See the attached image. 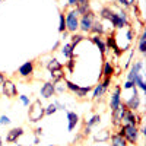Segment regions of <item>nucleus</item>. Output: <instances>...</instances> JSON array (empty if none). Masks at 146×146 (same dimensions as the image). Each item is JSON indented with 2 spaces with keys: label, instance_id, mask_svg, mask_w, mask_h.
<instances>
[{
  "label": "nucleus",
  "instance_id": "1",
  "mask_svg": "<svg viewBox=\"0 0 146 146\" xmlns=\"http://www.w3.org/2000/svg\"><path fill=\"white\" fill-rule=\"evenodd\" d=\"M100 15L102 19L105 21H110L111 22V25L117 29H121L124 27H129L130 22H129V16L124 10H113L111 6H105L100 10Z\"/></svg>",
  "mask_w": 146,
  "mask_h": 146
},
{
  "label": "nucleus",
  "instance_id": "2",
  "mask_svg": "<svg viewBox=\"0 0 146 146\" xmlns=\"http://www.w3.org/2000/svg\"><path fill=\"white\" fill-rule=\"evenodd\" d=\"M120 135L126 139V142L129 145L136 146L137 140H139V126L136 124H121L120 126Z\"/></svg>",
  "mask_w": 146,
  "mask_h": 146
},
{
  "label": "nucleus",
  "instance_id": "3",
  "mask_svg": "<svg viewBox=\"0 0 146 146\" xmlns=\"http://www.w3.org/2000/svg\"><path fill=\"white\" fill-rule=\"evenodd\" d=\"M28 107H29L28 108V118H29L31 123H38L40 120H42L45 113H44V107H42L40 100H35Z\"/></svg>",
  "mask_w": 146,
  "mask_h": 146
},
{
  "label": "nucleus",
  "instance_id": "4",
  "mask_svg": "<svg viewBox=\"0 0 146 146\" xmlns=\"http://www.w3.org/2000/svg\"><path fill=\"white\" fill-rule=\"evenodd\" d=\"M79 13L76 9H72L69 13L64 16L66 18V31L70 34H76V31L79 29Z\"/></svg>",
  "mask_w": 146,
  "mask_h": 146
},
{
  "label": "nucleus",
  "instance_id": "5",
  "mask_svg": "<svg viewBox=\"0 0 146 146\" xmlns=\"http://www.w3.org/2000/svg\"><path fill=\"white\" fill-rule=\"evenodd\" d=\"M95 19H96V16H95V13L92 10L88 12V13H85V15H82L80 19H79V29L82 32H89L92 25H94V22H95Z\"/></svg>",
  "mask_w": 146,
  "mask_h": 146
},
{
  "label": "nucleus",
  "instance_id": "6",
  "mask_svg": "<svg viewBox=\"0 0 146 146\" xmlns=\"http://www.w3.org/2000/svg\"><path fill=\"white\" fill-rule=\"evenodd\" d=\"M131 91H133V95L124 102V105L127 107V110H131V111H137V110L140 108V96H139V94H137L136 86H133Z\"/></svg>",
  "mask_w": 146,
  "mask_h": 146
},
{
  "label": "nucleus",
  "instance_id": "7",
  "mask_svg": "<svg viewBox=\"0 0 146 146\" xmlns=\"http://www.w3.org/2000/svg\"><path fill=\"white\" fill-rule=\"evenodd\" d=\"M2 92H3L5 96H7V98H15V96L18 95V88L12 80L5 79L3 83H2Z\"/></svg>",
  "mask_w": 146,
  "mask_h": 146
},
{
  "label": "nucleus",
  "instance_id": "8",
  "mask_svg": "<svg viewBox=\"0 0 146 146\" xmlns=\"http://www.w3.org/2000/svg\"><path fill=\"white\" fill-rule=\"evenodd\" d=\"M142 123V117L136 114V111H131V110H126V113L121 120V124H136L139 126Z\"/></svg>",
  "mask_w": 146,
  "mask_h": 146
},
{
  "label": "nucleus",
  "instance_id": "9",
  "mask_svg": "<svg viewBox=\"0 0 146 146\" xmlns=\"http://www.w3.org/2000/svg\"><path fill=\"white\" fill-rule=\"evenodd\" d=\"M126 110H127V107L124 105V102H121L114 111H111V115H113V124L115 126V127H120L121 126V120H123V115H124V113H126Z\"/></svg>",
  "mask_w": 146,
  "mask_h": 146
},
{
  "label": "nucleus",
  "instance_id": "10",
  "mask_svg": "<svg viewBox=\"0 0 146 146\" xmlns=\"http://www.w3.org/2000/svg\"><path fill=\"white\" fill-rule=\"evenodd\" d=\"M121 102H123L121 101V88L118 86V85H115L114 92L111 94V100H110V108H111V111H114Z\"/></svg>",
  "mask_w": 146,
  "mask_h": 146
},
{
  "label": "nucleus",
  "instance_id": "11",
  "mask_svg": "<svg viewBox=\"0 0 146 146\" xmlns=\"http://www.w3.org/2000/svg\"><path fill=\"white\" fill-rule=\"evenodd\" d=\"M34 69H35V63L34 62H25L18 69V73H19V76H22V78H29V76H32Z\"/></svg>",
  "mask_w": 146,
  "mask_h": 146
},
{
  "label": "nucleus",
  "instance_id": "12",
  "mask_svg": "<svg viewBox=\"0 0 146 146\" xmlns=\"http://www.w3.org/2000/svg\"><path fill=\"white\" fill-rule=\"evenodd\" d=\"M54 94H56L54 92V83L53 82H44L41 89H40V95L45 100H50Z\"/></svg>",
  "mask_w": 146,
  "mask_h": 146
},
{
  "label": "nucleus",
  "instance_id": "13",
  "mask_svg": "<svg viewBox=\"0 0 146 146\" xmlns=\"http://www.w3.org/2000/svg\"><path fill=\"white\" fill-rule=\"evenodd\" d=\"M23 135V129L22 127H15V129H12L7 131V135H6V142L7 143H15L18 142V139Z\"/></svg>",
  "mask_w": 146,
  "mask_h": 146
},
{
  "label": "nucleus",
  "instance_id": "14",
  "mask_svg": "<svg viewBox=\"0 0 146 146\" xmlns=\"http://www.w3.org/2000/svg\"><path fill=\"white\" fill-rule=\"evenodd\" d=\"M143 70V62H136L135 64H133L127 73V80H131V82H135L136 76L139 75V73H142Z\"/></svg>",
  "mask_w": 146,
  "mask_h": 146
},
{
  "label": "nucleus",
  "instance_id": "15",
  "mask_svg": "<svg viewBox=\"0 0 146 146\" xmlns=\"http://www.w3.org/2000/svg\"><path fill=\"white\" fill-rule=\"evenodd\" d=\"M79 124V115L73 111H67V130L73 131Z\"/></svg>",
  "mask_w": 146,
  "mask_h": 146
},
{
  "label": "nucleus",
  "instance_id": "16",
  "mask_svg": "<svg viewBox=\"0 0 146 146\" xmlns=\"http://www.w3.org/2000/svg\"><path fill=\"white\" fill-rule=\"evenodd\" d=\"M91 41L98 47V50L101 51V56H105V53H107V45H105V41L101 38L100 35H92L91 36Z\"/></svg>",
  "mask_w": 146,
  "mask_h": 146
},
{
  "label": "nucleus",
  "instance_id": "17",
  "mask_svg": "<svg viewBox=\"0 0 146 146\" xmlns=\"http://www.w3.org/2000/svg\"><path fill=\"white\" fill-rule=\"evenodd\" d=\"M76 10L78 13L82 16L85 13H88V12H91V5H89V0H78L76 3Z\"/></svg>",
  "mask_w": 146,
  "mask_h": 146
},
{
  "label": "nucleus",
  "instance_id": "18",
  "mask_svg": "<svg viewBox=\"0 0 146 146\" xmlns=\"http://www.w3.org/2000/svg\"><path fill=\"white\" fill-rule=\"evenodd\" d=\"M105 45H107V47H110V48H113L115 54H121V50L118 48V45H117V42H115V35H114L113 32L107 36V40H105Z\"/></svg>",
  "mask_w": 146,
  "mask_h": 146
},
{
  "label": "nucleus",
  "instance_id": "19",
  "mask_svg": "<svg viewBox=\"0 0 146 146\" xmlns=\"http://www.w3.org/2000/svg\"><path fill=\"white\" fill-rule=\"evenodd\" d=\"M94 91V95H92V98L95 100V101H98V100H101L102 98V96H104V94L107 92V88L104 86V85L100 82L98 85H96V86L92 89Z\"/></svg>",
  "mask_w": 146,
  "mask_h": 146
},
{
  "label": "nucleus",
  "instance_id": "20",
  "mask_svg": "<svg viewBox=\"0 0 146 146\" xmlns=\"http://www.w3.org/2000/svg\"><path fill=\"white\" fill-rule=\"evenodd\" d=\"M110 137H111V146H129L126 139L121 136L120 133H115V135L110 136Z\"/></svg>",
  "mask_w": 146,
  "mask_h": 146
},
{
  "label": "nucleus",
  "instance_id": "21",
  "mask_svg": "<svg viewBox=\"0 0 146 146\" xmlns=\"http://www.w3.org/2000/svg\"><path fill=\"white\" fill-rule=\"evenodd\" d=\"M89 32H92L94 35H100V36H101V35L105 32V28H104V25H102V22H100V21L95 19V22H94V25H92V28H91Z\"/></svg>",
  "mask_w": 146,
  "mask_h": 146
},
{
  "label": "nucleus",
  "instance_id": "22",
  "mask_svg": "<svg viewBox=\"0 0 146 146\" xmlns=\"http://www.w3.org/2000/svg\"><path fill=\"white\" fill-rule=\"evenodd\" d=\"M110 131L108 130H100V131H96L95 135H94V140L95 142H107L110 139Z\"/></svg>",
  "mask_w": 146,
  "mask_h": 146
},
{
  "label": "nucleus",
  "instance_id": "23",
  "mask_svg": "<svg viewBox=\"0 0 146 146\" xmlns=\"http://www.w3.org/2000/svg\"><path fill=\"white\" fill-rule=\"evenodd\" d=\"M102 73H104V78H113V75H114V66H113L111 62H105L104 63Z\"/></svg>",
  "mask_w": 146,
  "mask_h": 146
},
{
  "label": "nucleus",
  "instance_id": "24",
  "mask_svg": "<svg viewBox=\"0 0 146 146\" xmlns=\"http://www.w3.org/2000/svg\"><path fill=\"white\" fill-rule=\"evenodd\" d=\"M58 69H63V64L58 63L57 58H51L50 62L47 63V70L48 72H54V70H58Z\"/></svg>",
  "mask_w": 146,
  "mask_h": 146
},
{
  "label": "nucleus",
  "instance_id": "25",
  "mask_svg": "<svg viewBox=\"0 0 146 146\" xmlns=\"http://www.w3.org/2000/svg\"><path fill=\"white\" fill-rule=\"evenodd\" d=\"M92 89H94L92 86H79V88H78V91L75 92V95L78 96V98H85V96H86Z\"/></svg>",
  "mask_w": 146,
  "mask_h": 146
},
{
  "label": "nucleus",
  "instance_id": "26",
  "mask_svg": "<svg viewBox=\"0 0 146 146\" xmlns=\"http://www.w3.org/2000/svg\"><path fill=\"white\" fill-rule=\"evenodd\" d=\"M62 54H63L66 58H72V57H73V47L70 45V42H67V44H64V45L62 47Z\"/></svg>",
  "mask_w": 146,
  "mask_h": 146
},
{
  "label": "nucleus",
  "instance_id": "27",
  "mask_svg": "<svg viewBox=\"0 0 146 146\" xmlns=\"http://www.w3.org/2000/svg\"><path fill=\"white\" fill-rule=\"evenodd\" d=\"M66 83H64V79L62 80H58V82H54V92L56 94H63L66 92Z\"/></svg>",
  "mask_w": 146,
  "mask_h": 146
},
{
  "label": "nucleus",
  "instance_id": "28",
  "mask_svg": "<svg viewBox=\"0 0 146 146\" xmlns=\"http://www.w3.org/2000/svg\"><path fill=\"white\" fill-rule=\"evenodd\" d=\"M139 51L142 54L146 53V31H143L142 35L139 36Z\"/></svg>",
  "mask_w": 146,
  "mask_h": 146
},
{
  "label": "nucleus",
  "instance_id": "29",
  "mask_svg": "<svg viewBox=\"0 0 146 146\" xmlns=\"http://www.w3.org/2000/svg\"><path fill=\"white\" fill-rule=\"evenodd\" d=\"M101 123V115L100 114H95V115H92L88 121H86V124H85V126H88V127H94V126H96V124H100Z\"/></svg>",
  "mask_w": 146,
  "mask_h": 146
},
{
  "label": "nucleus",
  "instance_id": "30",
  "mask_svg": "<svg viewBox=\"0 0 146 146\" xmlns=\"http://www.w3.org/2000/svg\"><path fill=\"white\" fill-rule=\"evenodd\" d=\"M85 40V36L83 35H80V34H73L72 35V38H70V45L73 47V48H75L79 42H82Z\"/></svg>",
  "mask_w": 146,
  "mask_h": 146
},
{
  "label": "nucleus",
  "instance_id": "31",
  "mask_svg": "<svg viewBox=\"0 0 146 146\" xmlns=\"http://www.w3.org/2000/svg\"><path fill=\"white\" fill-rule=\"evenodd\" d=\"M135 85H136V86H139L143 92L146 91V85H145V80H143V73H139V75L136 76V79H135Z\"/></svg>",
  "mask_w": 146,
  "mask_h": 146
},
{
  "label": "nucleus",
  "instance_id": "32",
  "mask_svg": "<svg viewBox=\"0 0 146 146\" xmlns=\"http://www.w3.org/2000/svg\"><path fill=\"white\" fill-rule=\"evenodd\" d=\"M58 31L60 32H64L66 31V18H64V13H60V22H58Z\"/></svg>",
  "mask_w": 146,
  "mask_h": 146
},
{
  "label": "nucleus",
  "instance_id": "33",
  "mask_svg": "<svg viewBox=\"0 0 146 146\" xmlns=\"http://www.w3.org/2000/svg\"><path fill=\"white\" fill-rule=\"evenodd\" d=\"M117 3L123 7H130L133 5H136V0H117Z\"/></svg>",
  "mask_w": 146,
  "mask_h": 146
},
{
  "label": "nucleus",
  "instance_id": "34",
  "mask_svg": "<svg viewBox=\"0 0 146 146\" xmlns=\"http://www.w3.org/2000/svg\"><path fill=\"white\" fill-rule=\"evenodd\" d=\"M57 111V107L54 105V104H50L47 108H44V113H45V115H51V114H54Z\"/></svg>",
  "mask_w": 146,
  "mask_h": 146
},
{
  "label": "nucleus",
  "instance_id": "35",
  "mask_svg": "<svg viewBox=\"0 0 146 146\" xmlns=\"http://www.w3.org/2000/svg\"><path fill=\"white\" fill-rule=\"evenodd\" d=\"M75 63H76V62H75V60H73V57H72V58H69V62H67L66 67H67V70H69L70 73L73 72V67H75Z\"/></svg>",
  "mask_w": 146,
  "mask_h": 146
},
{
  "label": "nucleus",
  "instance_id": "36",
  "mask_svg": "<svg viewBox=\"0 0 146 146\" xmlns=\"http://www.w3.org/2000/svg\"><path fill=\"white\" fill-rule=\"evenodd\" d=\"M19 100H21V102L25 105V107H28V105L31 104V102H29V98H28L27 95H21V96H19Z\"/></svg>",
  "mask_w": 146,
  "mask_h": 146
},
{
  "label": "nucleus",
  "instance_id": "37",
  "mask_svg": "<svg viewBox=\"0 0 146 146\" xmlns=\"http://www.w3.org/2000/svg\"><path fill=\"white\" fill-rule=\"evenodd\" d=\"M0 124H3V126L10 124V118L7 115H2V117H0Z\"/></svg>",
  "mask_w": 146,
  "mask_h": 146
},
{
  "label": "nucleus",
  "instance_id": "38",
  "mask_svg": "<svg viewBox=\"0 0 146 146\" xmlns=\"http://www.w3.org/2000/svg\"><path fill=\"white\" fill-rule=\"evenodd\" d=\"M133 86H136V85H135V82H131V80H127V82L124 83V86H123V89H131Z\"/></svg>",
  "mask_w": 146,
  "mask_h": 146
},
{
  "label": "nucleus",
  "instance_id": "39",
  "mask_svg": "<svg viewBox=\"0 0 146 146\" xmlns=\"http://www.w3.org/2000/svg\"><path fill=\"white\" fill-rule=\"evenodd\" d=\"M53 104L57 107V110H66V105H64V104H62L60 101H54Z\"/></svg>",
  "mask_w": 146,
  "mask_h": 146
},
{
  "label": "nucleus",
  "instance_id": "40",
  "mask_svg": "<svg viewBox=\"0 0 146 146\" xmlns=\"http://www.w3.org/2000/svg\"><path fill=\"white\" fill-rule=\"evenodd\" d=\"M34 133H35V136H36V137L42 136V127H36V129L34 130Z\"/></svg>",
  "mask_w": 146,
  "mask_h": 146
},
{
  "label": "nucleus",
  "instance_id": "41",
  "mask_svg": "<svg viewBox=\"0 0 146 146\" xmlns=\"http://www.w3.org/2000/svg\"><path fill=\"white\" fill-rule=\"evenodd\" d=\"M83 136H89L91 135V127H88V126H85V129H83V133H82Z\"/></svg>",
  "mask_w": 146,
  "mask_h": 146
},
{
  "label": "nucleus",
  "instance_id": "42",
  "mask_svg": "<svg viewBox=\"0 0 146 146\" xmlns=\"http://www.w3.org/2000/svg\"><path fill=\"white\" fill-rule=\"evenodd\" d=\"M131 40H133V31H131V29H129V31H127V41L130 42Z\"/></svg>",
  "mask_w": 146,
  "mask_h": 146
},
{
  "label": "nucleus",
  "instance_id": "43",
  "mask_svg": "<svg viewBox=\"0 0 146 146\" xmlns=\"http://www.w3.org/2000/svg\"><path fill=\"white\" fill-rule=\"evenodd\" d=\"M76 3H78V0H69V3H67V5L73 7V6H76Z\"/></svg>",
  "mask_w": 146,
  "mask_h": 146
},
{
  "label": "nucleus",
  "instance_id": "44",
  "mask_svg": "<svg viewBox=\"0 0 146 146\" xmlns=\"http://www.w3.org/2000/svg\"><path fill=\"white\" fill-rule=\"evenodd\" d=\"M3 80H5V76H3V73L0 72V86H2V83H3Z\"/></svg>",
  "mask_w": 146,
  "mask_h": 146
},
{
  "label": "nucleus",
  "instance_id": "45",
  "mask_svg": "<svg viewBox=\"0 0 146 146\" xmlns=\"http://www.w3.org/2000/svg\"><path fill=\"white\" fill-rule=\"evenodd\" d=\"M58 45H60V41H56V42H54V45H53V51L56 50V48H58Z\"/></svg>",
  "mask_w": 146,
  "mask_h": 146
},
{
  "label": "nucleus",
  "instance_id": "46",
  "mask_svg": "<svg viewBox=\"0 0 146 146\" xmlns=\"http://www.w3.org/2000/svg\"><path fill=\"white\" fill-rule=\"evenodd\" d=\"M34 143H35V145H38V143H40V137H36V136H35V139H34Z\"/></svg>",
  "mask_w": 146,
  "mask_h": 146
},
{
  "label": "nucleus",
  "instance_id": "47",
  "mask_svg": "<svg viewBox=\"0 0 146 146\" xmlns=\"http://www.w3.org/2000/svg\"><path fill=\"white\" fill-rule=\"evenodd\" d=\"M3 140H2V137H0V146H3V143H2Z\"/></svg>",
  "mask_w": 146,
  "mask_h": 146
},
{
  "label": "nucleus",
  "instance_id": "48",
  "mask_svg": "<svg viewBox=\"0 0 146 146\" xmlns=\"http://www.w3.org/2000/svg\"><path fill=\"white\" fill-rule=\"evenodd\" d=\"M18 146H23V145H18Z\"/></svg>",
  "mask_w": 146,
  "mask_h": 146
},
{
  "label": "nucleus",
  "instance_id": "49",
  "mask_svg": "<svg viewBox=\"0 0 146 146\" xmlns=\"http://www.w3.org/2000/svg\"><path fill=\"white\" fill-rule=\"evenodd\" d=\"M57 2H60V0H57Z\"/></svg>",
  "mask_w": 146,
  "mask_h": 146
},
{
  "label": "nucleus",
  "instance_id": "50",
  "mask_svg": "<svg viewBox=\"0 0 146 146\" xmlns=\"http://www.w3.org/2000/svg\"><path fill=\"white\" fill-rule=\"evenodd\" d=\"M50 146H53V145H50Z\"/></svg>",
  "mask_w": 146,
  "mask_h": 146
},
{
  "label": "nucleus",
  "instance_id": "51",
  "mask_svg": "<svg viewBox=\"0 0 146 146\" xmlns=\"http://www.w3.org/2000/svg\"><path fill=\"white\" fill-rule=\"evenodd\" d=\"M0 2H2V0H0Z\"/></svg>",
  "mask_w": 146,
  "mask_h": 146
}]
</instances>
